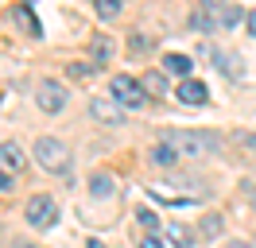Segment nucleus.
<instances>
[{
  "label": "nucleus",
  "instance_id": "24",
  "mask_svg": "<svg viewBox=\"0 0 256 248\" xmlns=\"http://www.w3.org/2000/svg\"><path fill=\"white\" fill-rule=\"evenodd\" d=\"M244 24H248V35L256 39V12H248V16H244Z\"/></svg>",
  "mask_w": 256,
  "mask_h": 248
},
{
  "label": "nucleus",
  "instance_id": "7",
  "mask_svg": "<svg viewBox=\"0 0 256 248\" xmlns=\"http://www.w3.org/2000/svg\"><path fill=\"white\" fill-rule=\"evenodd\" d=\"M28 167V155L20 144H0V170H8V174H16V170Z\"/></svg>",
  "mask_w": 256,
  "mask_h": 248
},
{
  "label": "nucleus",
  "instance_id": "9",
  "mask_svg": "<svg viewBox=\"0 0 256 248\" xmlns=\"http://www.w3.org/2000/svg\"><path fill=\"white\" fill-rule=\"evenodd\" d=\"M214 66H218L222 74H229V78H244V66H240V58L233 50H214Z\"/></svg>",
  "mask_w": 256,
  "mask_h": 248
},
{
  "label": "nucleus",
  "instance_id": "28",
  "mask_svg": "<svg viewBox=\"0 0 256 248\" xmlns=\"http://www.w3.org/2000/svg\"><path fill=\"white\" fill-rule=\"evenodd\" d=\"M16 248H35V244H16Z\"/></svg>",
  "mask_w": 256,
  "mask_h": 248
},
{
  "label": "nucleus",
  "instance_id": "22",
  "mask_svg": "<svg viewBox=\"0 0 256 248\" xmlns=\"http://www.w3.org/2000/svg\"><path fill=\"white\" fill-rule=\"evenodd\" d=\"M8 190H12V174H8V170H0V194H8Z\"/></svg>",
  "mask_w": 256,
  "mask_h": 248
},
{
  "label": "nucleus",
  "instance_id": "5",
  "mask_svg": "<svg viewBox=\"0 0 256 248\" xmlns=\"http://www.w3.org/2000/svg\"><path fill=\"white\" fill-rule=\"evenodd\" d=\"M35 101H39L43 112H62L66 108V86L54 82V78H43V82L35 86Z\"/></svg>",
  "mask_w": 256,
  "mask_h": 248
},
{
  "label": "nucleus",
  "instance_id": "13",
  "mask_svg": "<svg viewBox=\"0 0 256 248\" xmlns=\"http://www.w3.org/2000/svg\"><path fill=\"white\" fill-rule=\"evenodd\" d=\"M210 16H214L218 28H237L240 24V8L237 4H225V8H218V12H210Z\"/></svg>",
  "mask_w": 256,
  "mask_h": 248
},
{
  "label": "nucleus",
  "instance_id": "17",
  "mask_svg": "<svg viewBox=\"0 0 256 248\" xmlns=\"http://www.w3.org/2000/svg\"><path fill=\"white\" fill-rule=\"evenodd\" d=\"M94 8L101 20H116L120 16V0H94Z\"/></svg>",
  "mask_w": 256,
  "mask_h": 248
},
{
  "label": "nucleus",
  "instance_id": "25",
  "mask_svg": "<svg viewBox=\"0 0 256 248\" xmlns=\"http://www.w3.org/2000/svg\"><path fill=\"white\" fill-rule=\"evenodd\" d=\"M225 248H256V244H248V240H229Z\"/></svg>",
  "mask_w": 256,
  "mask_h": 248
},
{
  "label": "nucleus",
  "instance_id": "10",
  "mask_svg": "<svg viewBox=\"0 0 256 248\" xmlns=\"http://www.w3.org/2000/svg\"><path fill=\"white\" fill-rule=\"evenodd\" d=\"M148 159H152L156 167H175V163H178V159H182V155H178L175 148L167 144V140H160V144L152 148V155H148Z\"/></svg>",
  "mask_w": 256,
  "mask_h": 248
},
{
  "label": "nucleus",
  "instance_id": "21",
  "mask_svg": "<svg viewBox=\"0 0 256 248\" xmlns=\"http://www.w3.org/2000/svg\"><path fill=\"white\" fill-rule=\"evenodd\" d=\"M225 4H233V0H202L206 12H218V8H225Z\"/></svg>",
  "mask_w": 256,
  "mask_h": 248
},
{
  "label": "nucleus",
  "instance_id": "1",
  "mask_svg": "<svg viewBox=\"0 0 256 248\" xmlns=\"http://www.w3.org/2000/svg\"><path fill=\"white\" fill-rule=\"evenodd\" d=\"M160 140H167L182 159H206V155L222 152V136H214V132H163Z\"/></svg>",
  "mask_w": 256,
  "mask_h": 248
},
{
  "label": "nucleus",
  "instance_id": "3",
  "mask_svg": "<svg viewBox=\"0 0 256 248\" xmlns=\"http://www.w3.org/2000/svg\"><path fill=\"white\" fill-rule=\"evenodd\" d=\"M109 90H112V101H116V105H124V108H140L148 101L144 82H136V78H128V74H116L109 82Z\"/></svg>",
  "mask_w": 256,
  "mask_h": 248
},
{
  "label": "nucleus",
  "instance_id": "19",
  "mask_svg": "<svg viewBox=\"0 0 256 248\" xmlns=\"http://www.w3.org/2000/svg\"><path fill=\"white\" fill-rule=\"evenodd\" d=\"M136 217H140V225H144V229H160V217L152 214V210H140Z\"/></svg>",
  "mask_w": 256,
  "mask_h": 248
},
{
  "label": "nucleus",
  "instance_id": "18",
  "mask_svg": "<svg viewBox=\"0 0 256 248\" xmlns=\"http://www.w3.org/2000/svg\"><path fill=\"white\" fill-rule=\"evenodd\" d=\"M144 90L148 93H167V78L160 70H152V74H144Z\"/></svg>",
  "mask_w": 256,
  "mask_h": 248
},
{
  "label": "nucleus",
  "instance_id": "15",
  "mask_svg": "<svg viewBox=\"0 0 256 248\" xmlns=\"http://www.w3.org/2000/svg\"><path fill=\"white\" fill-rule=\"evenodd\" d=\"M163 66H167V74H190L194 62L186 58V54H167V58H163Z\"/></svg>",
  "mask_w": 256,
  "mask_h": 248
},
{
  "label": "nucleus",
  "instance_id": "2",
  "mask_svg": "<svg viewBox=\"0 0 256 248\" xmlns=\"http://www.w3.org/2000/svg\"><path fill=\"white\" fill-rule=\"evenodd\" d=\"M35 163L43 170H50V174H66L70 170V152H66L62 140L43 136V140H35Z\"/></svg>",
  "mask_w": 256,
  "mask_h": 248
},
{
  "label": "nucleus",
  "instance_id": "6",
  "mask_svg": "<svg viewBox=\"0 0 256 248\" xmlns=\"http://www.w3.org/2000/svg\"><path fill=\"white\" fill-rule=\"evenodd\" d=\"M90 116L101 120L105 128H120V124H124V105L105 101V97H94V101H90Z\"/></svg>",
  "mask_w": 256,
  "mask_h": 248
},
{
  "label": "nucleus",
  "instance_id": "11",
  "mask_svg": "<svg viewBox=\"0 0 256 248\" xmlns=\"http://www.w3.org/2000/svg\"><path fill=\"white\" fill-rule=\"evenodd\" d=\"M112 190H116V182H112V174H105V170H101V174H90V194H94V198H109Z\"/></svg>",
  "mask_w": 256,
  "mask_h": 248
},
{
  "label": "nucleus",
  "instance_id": "4",
  "mask_svg": "<svg viewBox=\"0 0 256 248\" xmlns=\"http://www.w3.org/2000/svg\"><path fill=\"white\" fill-rule=\"evenodd\" d=\"M24 214H28V225H32V229H50V225L58 221V202L47 198V194H35Z\"/></svg>",
  "mask_w": 256,
  "mask_h": 248
},
{
  "label": "nucleus",
  "instance_id": "27",
  "mask_svg": "<svg viewBox=\"0 0 256 248\" xmlns=\"http://www.w3.org/2000/svg\"><path fill=\"white\" fill-rule=\"evenodd\" d=\"M248 144H252V152H256V132H252V136H248Z\"/></svg>",
  "mask_w": 256,
  "mask_h": 248
},
{
  "label": "nucleus",
  "instance_id": "23",
  "mask_svg": "<svg viewBox=\"0 0 256 248\" xmlns=\"http://www.w3.org/2000/svg\"><path fill=\"white\" fill-rule=\"evenodd\" d=\"M140 248H167V244H163L160 236H144V240H140Z\"/></svg>",
  "mask_w": 256,
  "mask_h": 248
},
{
  "label": "nucleus",
  "instance_id": "8",
  "mask_svg": "<svg viewBox=\"0 0 256 248\" xmlns=\"http://www.w3.org/2000/svg\"><path fill=\"white\" fill-rule=\"evenodd\" d=\"M178 101H182V105H206V101H210V90L202 86V82L186 78V82L178 86Z\"/></svg>",
  "mask_w": 256,
  "mask_h": 248
},
{
  "label": "nucleus",
  "instance_id": "29",
  "mask_svg": "<svg viewBox=\"0 0 256 248\" xmlns=\"http://www.w3.org/2000/svg\"><path fill=\"white\" fill-rule=\"evenodd\" d=\"M252 202H256V186H252Z\"/></svg>",
  "mask_w": 256,
  "mask_h": 248
},
{
  "label": "nucleus",
  "instance_id": "20",
  "mask_svg": "<svg viewBox=\"0 0 256 248\" xmlns=\"http://www.w3.org/2000/svg\"><path fill=\"white\" fill-rule=\"evenodd\" d=\"M218 229H222V221H218V217H206V221H202V232H206V236H214Z\"/></svg>",
  "mask_w": 256,
  "mask_h": 248
},
{
  "label": "nucleus",
  "instance_id": "14",
  "mask_svg": "<svg viewBox=\"0 0 256 248\" xmlns=\"http://www.w3.org/2000/svg\"><path fill=\"white\" fill-rule=\"evenodd\" d=\"M90 50H94V58L105 66V62L112 58V39L109 35H94V39H90Z\"/></svg>",
  "mask_w": 256,
  "mask_h": 248
},
{
  "label": "nucleus",
  "instance_id": "26",
  "mask_svg": "<svg viewBox=\"0 0 256 248\" xmlns=\"http://www.w3.org/2000/svg\"><path fill=\"white\" fill-rule=\"evenodd\" d=\"M86 248H109V244H101V240H90V244H86Z\"/></svg>",
  "mask_w": 256,
  "mask_h": 248
},
{
  "label": "nucleus",
  "instance_id": "16",
  "mask_svg": "<svg viewBox=\"0 0 256 248\" xmlns=\"http://www.w3.org/2000/svg\"><path fill=\"white\" fill-rule=\"evenodd\" d=\"M16 24H20L24 31H28V35H35V39L43 35V28H39V20H35L32 12H24V8H16Z\"/></svg>",
  "mask_w": 256,
  "mask_h": 248
},
{
  "label": "nucleus",
  "instance_id": "12",
  "mask_svg": "<svg viewBox=\"0 0 256 248\" xmlns=\"http://www.w3.org/2000/svg\"><path fill=\"white\" fill-rule=\"evenodd\" d=\"M167 240H171L175 248H194V232L186 229V225H178V221H171V225H167Z\"/></svg>",
  "mask_w": 256,
  "mask_h": 248
}]
</instances>
